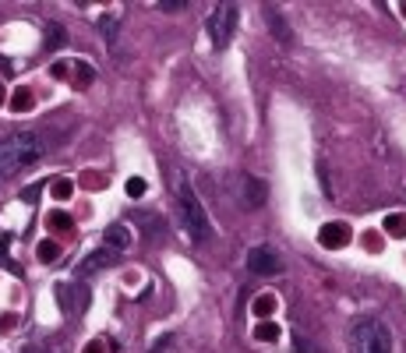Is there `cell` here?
<instances>
[{"mask_svg":"<svg viewBox=\"0 0 406 353\" xmlns=\"http://www.w3.org/2000/svg\"><path fill=\"white\" fill-rule=\"evenodd\" d=\"M43 152H46V145H43V138L36 131H15V135H8L4 142H0V173L15 176V173L36 166L43 159Z\"/></svg>","mask_w":406,"mask_h":353,"instance_id":"6da1fadb","label":"cell"},{"mask_svg":"<svg viewBox=\"0 0 406 353\" xmlns=\"http://www.w3.org/2000/svg\"><path fill=\"white\" fill-rule=\"evenodd\" d=\"M177 198H181V219H184L188 237H191L195 244H205V241H209V233H212V226H209V219H205V209H202L198 195L191 191V184H181Z\"/></svg>","mask_w":406,"mask_h":353,"instance_id":"7a4b0ae2","label":"cell"},{"mask_svg":"<svg viewBox=\"0 0 406 353\" xmlns=\"http://www.w3.org/2000/svg\"><path fill=\"white\" fill-rule=\"evenodd\" d=\"M350 350L354 353H392V336L382 322H357L354 332H350Z\"/></svg>","mask_w":406,"mask_h":353,"instance_id":"3957f363","label":"cell"},{"mask_svg":"<svg viewBox=\"0 0 406 353\" xmlns=\"http://www.w3.org/2000/svg\"><path fill=\"white\" fill-rule=\"evenodd\" d=\"M237 18H241V8L237 4H216L212 15H209V36L212 43L223 50L230 39H234V29H237Z\"/></svg>","mask_w":406,"mask_h":353,"instance_id":"277c9868","label":"cell"},{"mask_svg":"<svg viewBox=\"0 0 406 353\" xmlns=\"http://www.w3.org/2000/svg\"><path fill=\"white\" fill-rule=\"evenodd\" d=\"M248 269L255 272V276H276L279 269H283V262H279V255L272 251V248H251L248 251Z\"/></svg>","mask_w":406,"mask_h":353,"instance_id":"5b68a950","label":"cell"},{"mask_svg":"<svg viewBox=\"0 0 406 353\" xmlns=\"http://www.w3.org/2000/svg\"><path fill=\"white\" fill-rule=\"evenodd\" d=\"M350 237H354V233H350V226H346V223H325V226L318 230V244L329 248V251L346 248V244H350Z\"/></svg>","mask_w":406,"mask_h":353,"instance_id":"8992f818","label":"cell"},{"mask_svg":"<svg viewBox=\"0 0 406 353\" xmlns=\"http://www.w3.org/2000/svg\"><path fill=\"white\" fill-rule=\"evenodd\" d=\"M113 262H117V251H113V248H99V251H92L82 265H78V276L82 279H89L92 272H99V269H110Z\"/></svg>","mask_w":406,"mask_h":353,"instance_id":"52a82bcc","label":"cell"},{"mask_svg":"<svg viewBox=\"0 0 406 353\" xmlns=\"http://www.w3.org/2000/svg\"><path fill=\"white\" fill-rule=\"evenodd\" d=\"M265 181H258V176H244V202L248 209H262L265 205Z\"/></svg>","mask_w":406,"mask_h":353,"instance_id":"ba28073f","label":"cell"},{"mask_svg":"<svg viewBox=\"0 0 406 353\" xmlns=\"http://www.w3.org/2000/svg\"><path fill=\"white\" fill-rule=\"evenodd\" d=\"M265 22H269V29H272V36L279 39V43H294V32H290V25H286V18L276 11V8H265Z\"/></svg>","mask_w":406,"mask_h":353,"instance_id":"9c48e42d","label":"cell"},{"mask_svg":"<svg viewBox=\"0 0 406 353\" xmlns=\"http://www.w3.org/2000/svg\"><path fill=\"white\" fill-rule=\"evenodd\" d=\"M103 241H106V248H113V251H124V248L131 244V233H128L124 223H113V226H106Z\"/></svg>","mask_w":406,"mask_h":353,"instance_id":"30bf717a","label":"cell"},{"mask_svg":"<svg viewBox=\"0 0 406 353\" xmlns=\"http://www.w3.org/2000/svg\"><path fill=\"white\" fill-rule=\"evenodd\" d=\"M251 315H255L258 322L272 318V315H276V293H258V297L251 301Z\"/></svg>","mask_w":406,"mask_h":353,"instance_id":"8fae6325","label":"cell"},{"mask_svg":"<svg viewBox=\"0 0 406 353\" xmlns=\"http://www.w3.org/2000/svg\"><path fill=\"white\" fill-rule=\"evenodd\" d=\"M8 106H11L15 113H29V110L36 106V96H32V89H15V92H11V99H8Z\"/></svg>","mask_w":406,"mask_h":353,"instance_id":"7c38bea8","label":"cell"},{"mask_svg":"<svg viewBox=\"0 0 406 353\" xmlns=\"http://www.w3.org/2000/svg\"><path fill=\"white\" fill-rule=\"evenodd\" d=\"M46 230H50V233H71V230H75V219H71L68 212H50V216H46Z\"/></svg>","mask_w":406,"mask_h":353,"instance_id":"4fadbf2b","label":"cell"},{"mask_svg":"<svg viewBox=\"0 0 406 353\" xmlns=\"http://www.w3.org/2000/svg\"><path fill=\"white\" fill-rule=\"evenodd\" d=\"M71 71H75V85H78V89H89V85L96 82V68H92L89 61H75Z\"/></svg>","mask_w":406,"mask_h":353,"instance_id":"5bb4252c","label":"cell"},{"mask_svg":"<svg viewBox=\"0 0 406 353\" xmlns=\"http://www.w3.org/2000/svg\"><path fill=\"white\" fill-rule=\"evenodd\" d=\"M385 233H389V237H406V216L403 212H389L385 216Z\"/></svg>","mask_w":406,"mask_h":353,"instance_id":"9a60e30c","label":"cell"},{"mask_svg":"<svg viewBox=\"0 0 406 353\" xmlns=\"http://www.w3.org/2000/svg\"><path fill=\"white\" fill-rule=\"evenodd\" d=\"M64 43H68V32H64V25L50 22V25H46V46H50V50H61Z\"/></svg>","mask_w":406,"mask_h":353,"instance_id":"2e32d148","label":"cell"},{"mask_svg":"<svg viewBox=\"0 0 406 353\" xmlns=\"http://www.w3.org/2000/svg\"><path fill=\"white\" fill-rule=\"evenodd\" d=\"M50 195H53L57 202H68V198L75 195V184L68 181V176H57V181L50 184Z\"/></svg>","mask_w":406,"mask_h":353,"instance_id":"e0dca14e","label":"cell"},{"mask_svg":"<svg viewBox=\"0 0 406 353\" xmlns=\"http://www.w3.org/2000/svg\"><path fill=\"white\" fill-rule=\"evenodd\" d=\"M255 339H258V343H276V339H279V325L269 322V318L258 322V325H255Z\"/></svg>","mask_w":406,"mask_h":353,"instance_id":"ac0fdd59","label":"cell"},{"mask_svg":"<svg viewBox=\"0 0 406 353\" xmlns=\"http://www.w3.org/2000/svg\"><path fill=\"white\" fill-rule=\"evenodd\" d=\"M99 32L106 36L110 46L117 43V15H103V18H99Z\"/></svg>","mask_w":406,"mask_h":353,"instance_id":"d6986e66","label":"cell"},{"mask_svg":"<svg viewBox=\"0 0 406 353\" xmlns=\"http://www.w3.org/2000/svg\"><path fill=\"white\" fill-rule=\"evenodd\" d=\"M36 255H39V262H57V258H61V244H57V241H43Z\"/></svg>","mask_w":406,"mask_h":353,"instance_id":"ffe728a7","label":"cell"},{"mask_svg":"<svg viewBox=\"0 0 406 353\" xmlns=\"http://www.w3.org/2000/svg\"><path fill=\"white\" fill-rule=\"evenodd\" d=\"M124 191H128V198H142L145 195V181H142V176H131V181L124 184Z\"/></svg>","mask_w":406,"mask_h":353,"instance_id":"44dd1931","label":"cell"},{"mask_svg":"<svg viewBox=\"0 0 406 353\" xmlns=\"http://www.w3.org/2000/svg\"><path fill=\"white\" fill-rule=\"evenodd\" d=\"M156 8H159V11H166V15H177V11H184L188 4H184V0H159Z\"/></svg>","mask_w":406,"mask_h":353,"instance_id":"7402d4cb","label":"cell"},{"mask_svg":"<svg viewBox=\"0 0 406 353\" xmlns=\"http://www.w3.org/2000/svg\"><path fill=\"white\" fill-rule=\"evenodd\" d=\"M82 353H106V343H103V339H92V343H85Z\"/></svg>","mask_w":406,"mask_h":353,"instance_id":"603a6c76","label":"cell"},{"mask_svg":"<svg viewBox=\"0 0 406 353\" xmlns=\"http://www.w3.org/2000/svg\"><path fill=\"white\" fill-rule=\"evenodd\" d=\"M364 244H368L371 251H382V241L375 237V233H364Z\"/></svg>","mask_w":406,"mask_h":353,"instance_id":"cb8c5ba5","label":"cell"},{"mask_svg":"<svg viewBox=\"0 0 406 353\" xmlns=\"http://www.w3.org/2000/svg\"><path fill=\"white\" fill-rule=\"evenodd\" d=\"M297 353H315V346H308V339L297 332Z\"/></svg>","mask_w":406,"mask_h":353,"instance_id":"d4e9b609","label":"cell"},{"mask_svg":"<svg viewBox=\"0 0 406 353\" xmlns=\"http://www.w3.org/2000/svg\"><path fill=\"white\" fill-rule=\"evenodd\" d=\"M50 71H53V78H68V64H53Z\"/></svg>","mask_w":406,"mask_h":353,"instance_id":"484cf974","label":"cell"},{"mask_svg":"<svg viewBox=\"0 0 406 353\" xmlns=\"http://www.w3.org/2000/svg\"><path fill=\"white\" fill-rule=\"evenodd\" d=\"M36 198H39V184H32V188L25 191V202H36Z\"/></svg>","mask_w":406,"mask_h":353,"instance_id":"4316f807","label":"cell"},{"mask_svg":"<svg viewBox=\"0 0 406 353\" xmlns=\"http://www.w3.org/2000/svg\"><path fill=\"white\" fill-rule=\"evenodd\" d=\"M8 103V96H4V85H0V106H4Z\"/></svg>","mask_w":406,"mask_h":353,"instance_id":"83f0119b","label":"cell"},{"mask_svg":"<svg viewBox=\"0 0 406 353\" xmlns=\"http://www.w3.org/2000/svg\"><path fill=\"white\" fill-rule=\"evenodd\" d=\"M399 11H403V18H406V4H399Z\"/></svg>","mask_w":406,"mask_h":353,"instance_id":"f1b7e54d","label":"cell"},{"mask_svg":"<svg viewBox=\"0 0 406 353\" xmlns=\"http://www.w3.org/2000/svg\"><path fill=\"white\" fill-rule=\"evenodd\" d=\"M0 181H4V173H0Z\"/></svg>","mask_w":406,"mask_h":353,"instance_id":"f546056e","label":"cell"}]
</instances>
